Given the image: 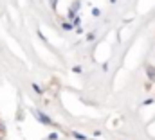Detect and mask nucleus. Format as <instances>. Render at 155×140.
I'll use <instances>...</instances> for the list:
<instances>
[{
  "instance_id": "2",
  "label": "nucleus",
  "mask_w": 155,
  "mask_h": 140,
  "mask_svg": "<svg viewBox=\"0 0 155 140\" xmlns=\"http://www.w3.org/2000/svg\"><path fill=\"white\" fill-rule=\"evenodd\" d=\"M148 77H150V79H155V68L153 67H148Z\"/></svg>"
},
{
  "instance_id": "3",
  "label": "nucleus",
  "mask_w": 155,
  "mask_h": 140,
  "mask_svg": "<svg viewBox=\"0 0 155 140\" xmlns=\"http://www.w3.org/2000/svg\"><path fill=\"white\" fill-rule=\"evenodd\" d=\"M33 90H35L36 94H41V90H40V86H38V84H33Z\"/></svg>"
},
{
  "instance_id": "1",
  "label": "nucleus",
  "mask_w": 155,
  "mask_h": 140,
  "mask_svg": "<svg viewBox=\"0 0 155 140\" xmlns=\"http://www.w3.org/2000/svg\"><path fill=\"white\" fill-rule=\"evenodd\" d=\"M35 113L40 117V122H43V124H52V120H51L47 115H43V113H40V111H35Z\"/></svg>"
}]
</instances>
